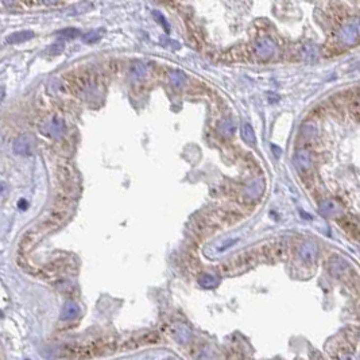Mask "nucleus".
Wrapping results in <instances>:
<instances>
[{
    "label": "nucleus",
    "mask_w": 360,
    "mask_h": 360,
    "mask_svg": "<svg viewBox=\"0 0 360 360\" xmlns=\"http://www.w3.org/2000/svg\"><path fill=\"white\" fill-rule=\"evenodd\" d=\"M77 312H79L77 305H74V303H66V306L63 308L62 319H65V320L73 319V317H76Z\"/></svg>",
    "instance_id": "obj_1"
}]
</instances>
